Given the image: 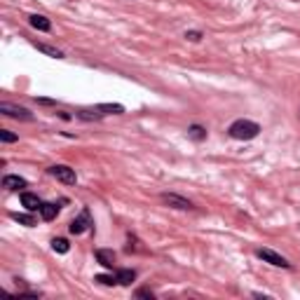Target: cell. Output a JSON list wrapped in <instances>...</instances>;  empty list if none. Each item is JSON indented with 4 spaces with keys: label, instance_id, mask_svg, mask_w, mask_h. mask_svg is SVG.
Instances as JSON below:
<instances>
[{
    "label": "cell",
    "instance_id": "12",
    "mask_svg": "<svg viewBox=\"0 0 300 300\" xmlns=\"http://www.w3.org/2000/svg\"><path fill=\"white\" fill-rule=\"evenodd\" d=\"M59 209H61V206L56 204V202H42V206H40V218H42V221H54L56 216H59Z\"/></svg>",
    "mask_w": 300,
    "mask_h": 300
},
{
    "label": "cell",
    "instance_id": "13",
    "mask_svg": "<svg viewBox=\"0 0 300 300\" xmlns=\"http://www.w3.org/2000/svg\"><path fill=\"white\" fill-rule=\"evenodd\" d=\"M10 218H12V221H17V223H22V225H26V228H35V225H38V221H35V216H33L31 211H28V213H17V211H12Z\"/></svg>",
    "mask_w": 300,
    "mask_h": 300
},
{
    "label": "cell",
    "instance_id": "18",
    "mask_svg": "<svg viewBox=\"0 0 300 300\" xmlns=\"http://www.w3.org/2000/svg\"><path fill=\"white\" fill-rule=\"evenodd\" d=\"M94 282L101 284V286H120V284H117V277H115V274H96Z\"/></svg>",
    "mask_w": 300,
    "mask_h": 300
},
{
    "label": "cell",
    "instance_id": "1",
    "mask_svg": "<svg viewBox=\"0 0 300 300\" xmlns=\"http://www.w3.org/2000/svg\"><path fill=\"white\" fill-rule=\"evenodd\" d=\"M228 134H230V139H234V141H251L261 134V124L253 122V120L239 117V120H234L228 127Z\"/></svg>",
    "mask_w": 300,
    "mask_h": 300
},
{
    "label": "cell",
    "instance_id": "9",
    "mask_svg": "<svg viewBox=\"0 0 300 300\" xmlns=\"http://www.w3.org/2000/svg\"><path fill=\"white\" fill-rule=\"evenodd\" d=\"M96 261H99V265H103L106 270H113L115 267V261H117V253L113 249H96Z\"/></svg>",
    "mask_w": 300,
    "mask_h": 300
},
{
    "label": "cell",
    "instance_id": "6",
    "mask_svg": "<svg viewBox=\"0 0 300 300\" xmlns=\"http://www.w3.org/2000/svg\"><path fill=\"white\" fill-rule=\"evenodd\" d=\"M160 200L167 206H172V209H178V211H190V209H195V204L188 197H181V195H176V192H162Z\"/></svg>",
    "mask_w": 300,
    "mask_h": 300
},
{
    "label": "cell",
    "instance_id": "17",
    "mask_svg": "<svg viewBox=\"0 0 300 300\" xmlns=\"http://www.w3.org/2000/svg\"><path fill=\"white\" fill-rule=\"evenodd\" d=\"M52 251H54V253H68V251H71V244H68V239L54 237V239H52Z\"/></svg>",
    "mask_w": 300,
    "mask_h": 300
},
{
    "label": "cell",
    "instance_id": "3",
    "mask_svg": "<svg viewBox=\"0 0 300 300\" xmlns=\"http://www.w3.org/2000/svg\"><path fill=\"white\" fill-rule=\"evenodd\" d=\"M50 176H54L59 183L63 185H75L78 183V174H75V169H71L68 164H52L50 169Z\"/></svg>",
    "mask_w": 300,
    "mask_h": 300
},
{
    "label": "cell",
    "instance_id": "22",
    "mask_svg": "<svg viewBox=\"0 0 300 300\" xmlns=\"http://www.w3.org/2000/svg\"><path fill=\"white\" fill-rule=\"evenodd\" d=\"M35 103H40V106H56V101L47 99V96H35Z\"/></svg>",
    "mask_w": 300,
    "mask_h": 300
},
{
    "label": "cell",
    "instance_id": "7",
    "mask_svg": "<svg viewBox=\"0 0 300 300\" xmlns=\"http://www.w3.org/2000/svg\"><path fill=\"white\" fill-rule=\"evenodd\" d=\"M19 200H22V206H24V209H26V211H31V213L40 211V206H42V200H40L35 192H28V190H22Z\"/></svg>",
    "mask_w": 300,
    "mask_h": 300
},
{
    "label": "cell",
    "instance_id": "4",
    "mask_svg": "<svg viewBox=\"0 0 300 300\" xmlns=\"http://www.w3.org/2000/svg\"><path fill=\"white\" fill-rule=\"evenodd\" d=\"M0 113L5 117H12V120H22V122H33L35 117H33V113L28 111V108H24V106H14V103H0Z\"/></svg>",
    "mask_w": 300,
    "mask_h": 300
},
{
    "label": "cell",
    "instance_id": "20",
    "mask_svg": "<svg viewBox=\"0 0 300 300\" xmlns=\"http://www.w3.org/2000/svg\"><path fill=\"white\" fill-rule=\"evenodd\" d=\"M202 38H204L202 31H185V40H190V42H200Z\"/></svg>",
    "mask_w": 300,
    "mask_h": 300
},
{
    "label": "cell",
    "instance_id": "2",
    "mask_svg": "<svg viewBox=\"0 0 300 300\" xmlns=\"http://www.w3.org/2000/svg\"><path fill=\"white\" fill-rule=\"evenodd\" d=\"M87 230H94V221H92V213H89V209L84 206L82 211H80V216H75L71 221V225H68V232H71V234H84Z\"/></svg>",
    "mask_w": 300,
    "mask_h": 300
},
{
    "label": "cell",
    "instance_id": "10",
    "mask_svg": "<svg viewBox=\"0 0 300 300\" xmlns=\"http://www.w3.org/2000/svg\"><path fill=\"white\" fill-rule=\"evenodd\" d=\"M28 24H31V28L40 31V33H50L52 31V22L45 17V14H31V17H28Z\"/></svg>",
    "mask_w": 300,
    "mask_h": 300
},
{
    "label": "cell",
    "instance_id": "8",
    "mask_svg": "<svg viewBox=\"0 0 300 300\" xmlns=\"http://www.w3.org/2000/svg\"><path fill=\"white\" fill-rule=\"evenodd\" d=\"M3 188L10 190V192H17V190L28 188V181L17 176V174H7V176H3Z\"/></svg>",
    "mask_w": 300,
    "mask_h": 300
},
{
    "label": "cell",
    "instance_id": "15",
    "mask_svg": "<svg viewBox=\"0 0 300 300\" xmlns=\"http://www.w3.org/2000/svg\"><path fill=\"white\" fill-rule=\"evenodd\" d=\"M115 277H117V284L120 286H132V282L136 279V270H117L115 272Z\"/></svg>",
    "mask_w": 300,
    "mask_h": 300
},
{
    "label": "cell",
    "instance_id": "21",
    "mask_svg": "<svg viewBox=\"0 0 300 300\" xmlns=\"http://www.w3.org/2000/svg\"><path fill=\"white\" fill-rule=\"evenodd\" d=\"M134 295H136V298H148V300H153V298H155V293H153L150 289H139V291H136Z\"/></svg>",
    "mask_w": 300,
    "mask_h": 300
},
{
    "label": "cell",
    "instance_id": "11",
    "mask_svg": "<svg viewBox=\"0 0 300 300\" xmlns=\"http://www.w3.org/2000/svg\"><path fill=\"white\" fill-rule=\"evenodd\" d=\"M96 113H101V115H122L124 113V106L122 103H96V106H92Z\"/></svg>",
    "mask_w": 300,
    "mask_h": 300
},
{
    "label": "cell",
    "instance_id": "5",
    "mask_svg": "<svg viewBox=\"0 0 300 300\" xmlns=\"http://www.w3.org/2000/svg\"><path fill=\"white\" fill-rule=\"evenodd\" d=\"M256 256L261 258L263 263H270L272 267H284V270H291V267H293L282 253H277V251H272V249H256Z\"/></svg>",
    "mask_w": 300,
    "mask_h": 300
},
{
    "label": "cell",
    "instance_id": "24",
    "mask_svg": "<svg viewBox=\"0 0 300 300\" xmlns=\"http://www.w3.org/2000/svg\"><path fill=\"white\" fill-rule=\"evenodd\" d=\"M56 115L61 117L63 122H68V120H73V115H68V113H66V111H59V113H56Z\"/></svg>",
    "mask_w": 300,
    "mask_h": 300
},
{
    "label": "cell",
    "instance_id": "19",
    "mask_svg": "<svg viewBox=\"0 0 300 300\" xmlns=\"http://www.w3.org/2000/svg\"><path fill=\"white\" fill-rule=\"evenodd\" d=\"M0 141H3V143H17L19 134L10 132V129H0Z\"/></svg>",
    "mask_w": 300,
    "mask_h": 300
},
{
    "label": "cell",
    "instance_id": "14",
    "mask_svg": "<svg viewBox=\"0 0 300 300\" xmlns=\"http://www.w3.org/2000/svg\"><path fill=\"white\" fill-rule=\"evenodd\" d=\"M33 47L38 52H42V54L52 56V59H63V52L61 50H56V47H52V45H45V42H35L33 40Z\"/></svg>",
    "mask_w": 300,
    "mask_h": 300
},
{
    "label": "cell",
    "instance_id": "23",
    "mask_svg": "<svg viewBox=\"0 0 300 300\" xmlns=\"http://www.w3.org/2000/svg\"><path fill=\"white\" fill-rule=\"evenodd\" d=\"M14 298H33V300H38L40 293H35V291H22V293H17Z\"/></svg>",
    "mask_w": 300,
    "mask_h": 300
},
{
    "label": "cell",
    "instance_id": "16",
    "mask_svg": "<svg viewBox=\"0 0 300 300\" xmlns=\"http://www.w3.org/2000/svg\"><path fill=\"white\" fill-rule=\"evenodd\" d=\"M188 136L192 141H197V143H202V141H206V127H202V124H190Z\"/></svg>",
    "mask_w": 300,
    "mask_h": 300
}]
</instances>
